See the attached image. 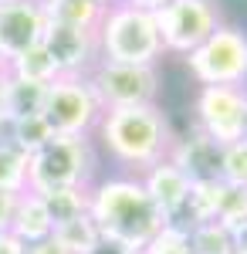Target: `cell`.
Returning <instances> with one entry per match:
<instances>
[{"label": "cell", "instance_id": "obj_8", "mask_svg": "<svg viewBox=\"0 0 247 254\" xmlns=\"http://www.w3.org/2000/svg\"><path fill=\"white\" fill-rule=\"evenodd\" d=\"M152 17H156V27H159L163 51L183 55V58L193 48H200L224 24L217 0H170Z\"/></svg>", "mask_w": 247, "mask_h": 254}, {"label": "cell", "instance_id": "obj_25", "mask_svg": "<svg viewBox=\"0 0 247 254\" xmlns=\"http://www.w3.org/2000/svg\"><path fill=\"white\" fill-rule=\"evenodd\" d=\"M142 254H190V237H186L183 227L163 224V227H159V234L142 248Z\"/></svg>", "mask_w": 247, "mask_h": 254}, {"label": "cell", "instance_id": "obj_33", "mask_svg": "<svg viewBox=\"0 0 247 254\" xmlns=\"http://www.w3.org/2000/svg\"><path fill=\"white\" fill-rule=\"evenodd\" d=\"M95 3H102V7H115V3H122V0H95Z\"/></svg>", "mask_w": 247, "mask_h": 254}, {"label": "cell", "instance_id": "obj_4", "mask_svg": "<svg viewBox=\"0 0 247 254\" xmlns=\"http://www.w3.org/2000/svg\"><path fill=\"white\" fill-rule=\"evenodd\" d=\"M98 156L88 136H55L44 149L27 156V193H48L61 187H92Z\"/></svg>", "mask_w": 247, "mask_h": 254}, {"label": "cell", "instance_id": "obj_23", "mask_svg": "<svg viewBox=\"0 0 247 254\" xmlns=\"http://www.w3.org/2000/svg\"><path fill=\"white\" fill-rule=\"evenodd\" d=\"M213 220L227 231H237L241 224H247V190L244 187H220V200H217V214Z\"/></svg>", "mask_w": 247, "mask_h": 254}, {"label": "cell", "instance_id": "obj_11", "mask_svg": "<svg viewBox=\"0 0 247 254\" xmlns=\"http://www.w3.org/2000/svg\"><path fill=\"white\" fill-rule=\"evenodd\" d=\"M48 17L41 10V0H7L0 3V58L14 61L27 48L41 44Z\"/></svg>", "mask_w": 247, "mask_h": 254}, {"label": "cell", "instance_id": "obj_1", "mask_svg": "<svg viewBox=\"0 0 247 254\" xmlns=\"http://www.w3.org/2000/svg\"><path fill=\"white\" fill-rule=\"evenodd\" d=\"M88 214L98 224L102 237L129 248L132 254H142V248L159 234L166 224L159 207L142 190L139 176H102L88 187Z\"/></svg>", "mask_w": 247, "mask_h": 254}, {"label": "cell", "instance_id": "obj_10", "mask_svg": "<svg viewBox=\"0 0 247 254\" xmlns=\"http://www.w3.org/2000/svg\"><path fill=\"white\" fill-rule=\"evenodd\" d=\"M44 51L51 55L58 75H88L98 61V34L88 27H64V24H48L44 27Z\"/></svg>", "mask_w": 247, "mask_h": 254}, {"label": "cell", "instance_id": "obj_29", "mask_svg": "<svg viewBox=\"0 0 247 254\" xmlns=\"http://www.w3.org/2000/svg\"><path fill=\"white\" fill-rule=\"evenodd\" d=\"M88 254H132V251H129V248H122V244H115V241H109V237H102Z\"/></svg>", "mask_w": 247, "mask_h": 254}, {"label": "cell", "instance_id": "obj_24", "mask_svg": "<svg viewBox=\"0 0 247 254\" xmlns=\"http://www.w3.org/2000/svg\"><path fill=\"white\" fill-rule=\"evenodd\" d=\"M220 180L230 187L247 190V139L224 146V163H220Z\"/></svg>", "mask_w": 247, "mask_h": 254}, {"label": "cell", "instance_id": "obj_20", "mask_svg": "<svg viewBox=\"0 0 247 254\" xmlns=\"http://www.w3.org/2000/svg\"><path fill=\"white\" fill-rule=\"evenodd\" d=\"M10 75L20 81H34V85H51L58 78V68L51 61V55L44 51V44H34L20 58L10 61Z\"/></svg>", "mask_w": 247, "mask_h": 254}, {"label": "cell", "instance_id": "obj_18", "mask_svg": "<svg viewBox=\"0 0 247 254\" xmlns=\"http://www.w3.org/2000/svg\"><path fill=\"white\" fill-rule=\"evenodd\" d=\"M51 237H55L68 254H88L98 241H102V231H98V224L92 220V214H81V217H75V220L55 227Z\"/></svg>", "mask_w": 247, "mask_h": 254}, {"label": "cell", "instance_id": "obj_36", "mask_svg": "<svg viewBox=\"0 0 247 254\" xmlns=\"http://www.w3.org/2000/svg\"><path fill=\"white\" fill-rule=\"evenodd\" d=\"M244 139H247V132H244Z\"/></svg>", "mask_w": 247, "mask_h": 254}, {"label": "cell", "instance_id": "obj_7", "mask_svg": "<svg viewBox=\"0 0 247 254\" xmlns=\"http://www.w3.org/2000/svg\"><path fill=\"white\" fill-rule=\"evenodd\" d=\"M102 109H135L156 105L159 98V71L156 64H115L95 61V68L85 75Z\"/></svg>", "mask_w": 247, "mask_h": 254}, {"label": "cell", "instance_id": "obj_26", "mask_svg": "<svg viewBox=\"0 0 247 254\" xmlns=\"http://www.w3.org/2000/svg\"><path fill=\"white\" fill-rule=\"evenodd\" d=\"M17 200H20V193H7V190H0V231L10 227V217H14Z\"/></svg>", "mask_w": 247, "mask_h": 254}, {"label": "cell", "instance_id": "obj_21", "mask_svg": "<svg viewBox=\"0 0 247 254\" xmlns=\"http://www.w3.org/2000/svg\"><path fill=\"white\" fill-rule=\"evenodd\" d=\"M186 237H190V254H234L230 231L220 227L217 220L196 224L193 231H186Z\"/></svg>", "mask_w": 247, "mask_h": 254}, {"label": "cell", "instance_id": "obj_30", "mask_svg": "<svg viewBox=\"0 0 247 254\" xmlns=\"http://www.w3.org/2000/svg\"><path fill=\"white\" fill-rule=\"evenodd\" d=\"M230 244H234V254H247V224L230 231Z\"/></svg>", "mask_w": 247, "mask_h": 254}, {"label": "cell", "instance_id": "obj_27", "mask_svg": "<svg viewBox=\"0 0 247 254\" xmlns=\"http://www.w3.org/2000/svg\"><path fill=\"white\" fill-rule=\"evenodd\" d=\"M0 254H27V244L17 241L10 231H0Z\"/></svg>", "mask_w": 247, "mask_h": 254}, {"label": "cell", "instance_id": "obj_15", "mask_svg": "<svg viewBox=\"0 0 247 254\" xmlns=\"http://www.w3.org/2000/svg\"><path fill=\"white\" fill-rule=\"evenodd\" d=\"M44 95H48V85L20 81V78H14V75H7V78L0 81V98H3V116L7 119L41 116Z\"/></svg>", "mask_w": 247, "mask_h": 254}, {"label": "cell", "instance_id": "obj_28", "mask_svg": "<svg viewBox=\"0 0 247 254\" xmlns=\"http://www.w3.org/2000/svg\"><path fill=\"white\" fill-rule=\"evenodd\" d=\"M27 254H68V251L58 244L55 237H44V241H38V244H27Z\"/></svg>", "mask_w": 247, "mask_h": 254}, {"label": "cell", "instance_id": "obj_6", "mask_svg": "<svg viewBox=\"0 0 247 254\" xmlns=\"http://www.w3.org/2000/svg\"><path fill=\"white\" fill-rule=\"evenodd\" d=\"M183 61L200 85H247V31L220 24Z\"/></svg>", "mask_w": 247, "mask_h": 254}, {"label": "cell", "instance_id": "obj_35", "mask_svg": "<svg viewBox=\"0 0 247 254\" xmlns=\"http://www.w3.org/2000/svg\"><path fill=\"white\" fill-rule=\"evenodd\" d=\"M0 3H7V0H0Z\"/></svg>", "mask_w": 247, "mask_h": 254}, {"label": "cell", "instance_id": "obj_16", "mask_svg": "<svg viewBox=\"0 0 247 254\" xmlns=\"http://www.w3.org/2000/svg\"><path fill=\"white\" fill-rule=\"evenodd\" d=\"M41 10L48 24H64V27H88L95 31L105 7L95 0H41Z\"/></svg>", "mask_w": 247, "mask_h": 254}, {"label": "cell", "instance_id": "obj_22", "mask_svg": "<svg viewBox=\"0 0 247 254\" xmlns=\"http://www.w3.org/2000/svg\"><path fill=\"white\" fill-rule=\"evenodd\" d=\"M0 190L27 193V156L10 142H0Z\"/></svg>", "mask_w": 247, "mask_h": 254}, {"label": "cell", "instance_id": "obj_9", "mask_svg": "<svg viewBox=\"0 0 247 254\" xmlns=\"http://www.w3.org/2000/svg\"><path fill=\"white\" fill-rule=\"evenodd\" d=\"M193 126L220 146L241 142L247 132V85H200L193 98Z\"/></svg>", "mask_w": 247, "mask_h": 254}, {"label": "cell", "instance_id": "obj_2", "mask_svg": "<svg viewBox=\"0 0 247 254\" xmlns=\"http://www.w3.org/2000/svg\"><path fill=\"white\" fill-rule=\"evenodd\" d=\"M98 142L129 176L146 173L163 163L173 149V126L159 105H135V109H105L95 126Z\"/></svg>", "mask_w": 247, "mask_h": 254}, {"label": "cell", "instance_id": "obj_13", "mask_svg": "<svg viewBox=\"0 0 247 254\" xmlns=\"http://www.w3.org/2000/svg\"><path fill=\"white\" fill-rule=\"evenodd\" d=\"M139 183H142V190L149 193V200L159 207V214H163L166 224L186 207L190 187H193L190 180H186V173H183L180 166H173L170 159H163V163L149 166L146 173H139Z\"/></svg>", "mask_w": 247, "mask_h": 254}, {"label": "cell", "instance_id": "obj_31", "mask_svg": "<svg viewBox=\"0 0 247 254\" xmlns=\"http://www.w3.org/2000/svg\"><path fill=\"white\" fill-rule=\"evenodd\" d=\"M122 3H129L135 10H146V14H156L163 3H170V0H122Z\"/></svg>", "mask_w": 247, "mask_h": 254}, {"label": "cell", "instance_id": "obj_3", "mask_svg": "<svg viewBox=\"0 0 247 254\" xmlns=\"http://www.w3.org/2000/svg\"><path fill=\"white\" fill-rule=\"evenodd\" d=\"M98 34V61L115 64H156L163 58V41L156 17L146 10H135L129 3L105 7V14L95 27Z\"/></svg>", "mask_w": 247, "mask_h": 254}, {"label": "cell", "instance_id": "obj_5", "mask_svg": "<svg viewBox=\"0 0 247 254\" xmlns=\"http://www.w3.org/2000/svg\"><path fill=\"white\" fill-rule=\"evenodd\" d=\"M102 112L105 109L98 105L88 78H81V75H58L48 85L44 109H41V116L55 136H92Z\"/></svg>", "mask_w": 247, "mask_h": 254}, {"label": "cell", "instance_id": "obj_12", "mask_svg": "<svg viewBox=\"0 0 247 254\" xmlns=\"http://www.w3.org/2000/svg\"><path fill=\"white\" fill-rule=\"evenodd\" d=\"M166 159H170L173 166H180L190 183H207V180H220L224 146L193 126L186 136L173 139V149Z\"/></svg>", "mask_w": 247, "mask_h": 254}, {"label": "cell", "instance_id": "obj_14", "mask_svg": "<svg viewBox=\"0 0 247 254\" xmlns=\"http://www.w3.org/2000/svg\"><path fill=\"white\" fill-rule=\"evenodd\" d=\"M7 231L17 237V241H24V244H38L44 237H51L55 234V224H51V217L44 210V200L38 193H20Z\"/></svg>", "mask_w": 247, "mask_h": 254}, {"label": "cell", "instance_id": "obj_19", "mask_svg": "<svg viewBox=\"0 0 247 254\" xmlns=\"http://www.w3.org/2000/svg\"><path fill=\"white\" fill-rule=\"evenodd\" d=\"M55 139L51 126L44 122V116H24V119H10V146L20 149L24 156H34L38 149H44Z\"/></svg>", "mask_w": 247, "mask_h": 254}, {"label": "cell", "instance_id": "obj_34", "mask_svg": "<svg viewBox=\"0 0 247 254\" xmlns=\"http://www.w3.org/2000/svg\"><path fill=\"white\" fill-rule=\"evenodd\" d=\"M0 119H3V98H0Z\"/></svg>", "mask_w": 247, "mask_h": 254}, {"label": "cell", "instance_id": "obj_17", "mask_svg": "<svg viewBox=\"0 0 247 254\" xmlns=\"http://www.w3.org/2000/svg\"><path fill=\"white\" fill-rule=\"evenodd\" d=\"M38 196L44 200V210H48L55 227L88 214V187H61V190H48Z\"/></svg>", "mask_w": 247, "mask_h": 254}, {"label": "cell", "instance_id": "obj_32", "mask_svg": "<svg viewBox=\"0 0 247 254\" xmlns=\"http://www.w3.org/2000/svg\"><path fill=\"white\" fill-rule=\"evenodd\" d=\"M7 75H10V61H7V58H0V81L7 78Z\"/></svg>", "mask_w": 247, "mask_h": 254}]
</instances>
